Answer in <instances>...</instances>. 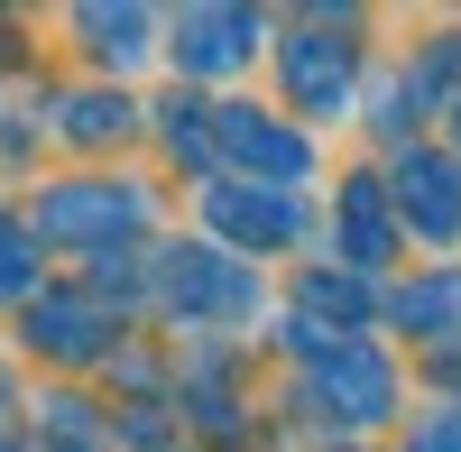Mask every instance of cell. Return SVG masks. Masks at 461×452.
Instances as JSON below:
<instances>
[{"label": "cell", "mask_w": 461, "mask_h": 452, "mask_svg": "<svg viewBox=\"0 0 461 452\" xmlns=\"http://www.w3.org/2000/svg\"><path fill=\"white\" fill-rule=\"evenodd\" d=\"M286 74H295V93L314 102V111H332L341 84H351V47H332V37H295V47H286Z\"/></svg>", "instance_id": "obj_1"}, {"label": "cell", "mask_w": 461, "mask_h": 452, "mask_svg": "<svg viewBox=\"0 0 461 452\" xmlns=\"http://www.w3.org/2000/svg\"><path fill=\"white\" fill-rule=\"evenodd\" d=\"M47 221H56V231H130L139 203L111 194V185H74V203H47Z\"/></svg>", "instance_id": "obj_2"}, {"label": "cell", "mask_w": 461, "mask_h": 452, "mask_svg": "<svg viewBox=\"0 0 461 452\" xmlns=\"http://www.w3.org/2000/svg\"><path fill=\"white\" fill-rule=\"evenodd\" d=\"M240 37H249L240 10H221V19H212V10L185 19V65H203V74H212V65H240Z\"/></svg>", "instance_id": "obj_3"}, {"label": "cell", "mask_w": 461, "mask_h": 452, "mask_svg": "<svg viewBox=\"0 0 461 452\" xmlns=\"http://www.w3.org/2000/svg\"><path fill=\"white\" fill-rule=\"evenodd\" d=\"M406 194H415V221H425V231H461V185H452L434 158L406 167Z\"/></svg>", "instance_id": "obj_4"}, {"label": "cell", "mask_w": 461, "mask_h": 452, "mask_svg": "<svg viewBox=\"0 0 461 452\" xmlns=\"http://www.w3.org/2000/svg\"><path fill=\"white\" fill-rule=\"evenodd\" d=\"M323 388H332L341 406H360V425H369L378 406H388V369H378V360H332V369H323Z\"/></svg>", "instance_id": "obj_5"}, {"label": "cell", "mask_w": 461, "mask_h": 452, "mask_svg": "<svg viewBox=\"0 0 461 452\" xmlns=\"http://www.w3.org/2000/svg\"><path fill=\"white\" fill-rule=\"evenodd\" d=\"M212 221H230V231H249V240H286V231H295V203H240V194H212Z\"/></svg>", "instance_id": "obj_6"}, {"label": "cell", "mask_w": 461, "mask_h": 452, "mask_svg": "<svg viewBox=\"0 0 461 452\" xmlns=\"http://www.w3.org/2000/svg\"><path fill=\"white\" fill-rule=\"evenodd\" d=\"M230 148H240V158H258V167H304V148L295 139H277V130H258V111H230Z\"/></svg>", "instance_id": "obj_7"}, {"label": "cell", "mask_w": 461, "mask_h": 452, "mask_svg": "<svg viewBox=\"0 0 461 452\" xmlns=\"http://www.w3.org/2000/svg\"><path fill=\"white\" fill-rule=\"evenodd\" d=\"M84 28H93V37H111L102 56H121V65H130V56H148V19H130V10H84Z\"/></svg>", "instance_id": "obj_8"}, {"label": "cell", "mask_w": 461, "mask_h": 452, "mask_svg": "<svg viewBox=\"0 0 461 452\" xmlns=\"http://www.w3.org/2000/svg\"><path fill=\"white\" fill-rule=\"evenodd\" d=\"M19 286H28V240L0 221V295H19Z\"/></svg>", "instance_id": "obj_9"}]
</instances>
